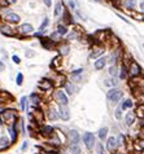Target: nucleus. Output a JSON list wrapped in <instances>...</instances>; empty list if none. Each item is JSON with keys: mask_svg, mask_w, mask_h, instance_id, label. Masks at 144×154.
<instances>
[{"mask_svg": "<svg viewBox=\"0 0 144 154\" xmlns=\"http://www.w3.org/2000/svg\"><path fill=\"white\" fill-rule=\"evenodd\" d=\"M20 119V115L17 113V110L14 109H11V108H7L4 112L0 114V122L3 123V125H13L16 121H18Z\"/></svg>", "mask_w": 144, "mask_h": 154, "instance_id": "nucleus-1", "label": "nucleus"}, {"mask_svg": "<svg viewBox=\"0 0 144 154\" xmlns=\"http://www.w3.org/2000/svg\"><path fill=\"white\" fill-rule=\"evenodd\" d=\"M107 98H108V102L111 105H117L124 100V92L117 87L116 88H109V91L107 93Z\"/></svg>", "mask_w": 144, "mask_h": 154, "instance_id": "nucleus-2", "label": "nucleus"}, {"mask_svg": "<svg viewBox=\"0 0 144 154\" xmlns=\"http://www.w3.org/2000/svg\"><path fill=\"white\" fill-rule=\"evenodd\" d=\"M52 98L55 102H57L58 105H62V106H67V104H69V97H67V95L65 93V91H62V89H56V91L53 92L52 95Z\"/></svg>", "mask_w": 144, "mask_h": 154, "instance_id": "nucleus-3", "label": "nucleus"}, {"mask_svg": "<svg viewBox=\"0 0 144 154\" xmlns=\"http://www.w3.org/2000/svg\"><path fill=\"white\" fill-rule=\"evenodd\" d=\"M129 70V78H136V76L143 75V69L136 61H131L127 66Z\"/></svg>", "mask_w": 144, "mask_h": 154, "instance_id": "nucleus-4", "label": "nucleus"}, {"mask_svg": "<svg viewBox=\"0 0 144 154\" xmlns=\"http://www.w3.org/2000/svg\"><path fill=\"white\" fill-rule=\"evenodd\" d=\"M34 34V27L31 23H22L21 26L17 29V35L18 38H23V36H29V35H33Z\"/></svg>", "mask_w": 144, "mask_h": 154, "instance_id": "nucleus-5", "label": "nucleus"}, {"mask_svg": "<svg viewBox=\"0 0 144 154\" xmlns=\"http://www.w3.org/2000/svg\"><path fill=\"white\" fill-rule=\"evenodd\" d=\"M83 144L86 145V148L88 149V150H92V149L95 148L96 145V139H95V135L91 134V132H86V134L83 135Z\"/></svg>", "mask_w": 144, "mask_h": 154, "instance_id": "nucleus-6", "label": "nucleus"}, {"mask_svg": "<svg viewBox=\"0 0 144 154\" xmlns=\"http://www.w3.org/2000/svg\"><path fill=\"white\" fill-rule=\"evenodd\" d=\"M121 56H122V51L120 48L113 49L112 53L107 57V63H109V65H117L118 61H121Z\"/></svg>", "mask_w": 144, "mask_h": 154, "instance_id": "nucleus-7", "label": "nucleus"}, {"mask_svg": "<svg viewBox=\"0 0 144 154\" xmlns=\"http://www.w3.org/2000/svg\"><path fill=\"white\" fill-rule=\"evenodd\" d=\"M0 32L5 36H16L17 35V30L12 27V25L7 22H0Z\"/></svg>", "mask_w": 144, "mask_h": 154, "instance_id": "nucleus-8", "label": "nucleus"}, {"mask_svg": "<svg viewBox=\"0 0 144 154\" xmlns=\"http://www.w3.org/2000/svg\"><path fill=\"white\" fill-rule=\"evenodd\" d=\"M33 115H34V122L38 126H43L44 122V113L40 108H36V106H33Z\"/></svg>", "mask_w": 144, "mask_h": 154, "instance_id": "nucleus-9", "label": "nucleus"}, {"mask_svg": "<svg viewBox=\"0 0 144 154\" xmlns=\"http://www.w3.org/2000/svg\"><path fill=\"white\" fill-rule=\"evenodd\" d=\"M55 132V128L49 125H43L39 127V130H38V134H39L42 137H45V139H49L51 136L53 135Z\"/></svg>", "mask_w": 144, "mask_h": 154, "instance_id": "nucleus-10", "label": "nucleus"}, {"mask_svg": "<svg viewBox=\"0 0 144 154\" xmlns=\"http://www.w3.org/2000/svg\"><path fill=\"white\" fill-rule=\"evenodd\" d=\"M105 53V47L104 45H101V44H94V47H92V51H91V53H90V58H99L101 57L103 54Z\"/></svg>", "mask_w": 144, "mask_h": 154, "instance_id": "nucleus-11", "label": "nucleus"}, {"mask_svg": "<svg viewBox=\"0 0 144 154\" xmlns=\"http://www.w3.org/2000/svg\"><path fill=\"white\" fill-rule=\"evenodd\" d=\"M105 149L109 153H116L118 150V143H117V137L111 136V137L107 139V143H105Z\"/></svg>", "mask_w": 144, "mask_h": 154, "instance_id": "nucleus-12", "label": "nucleus"}, {"mask_svg": "<svg viewBox=\"0 0 144 154\" xmlns=\"http://www.w3.org/2000/svg\"><path fill=\"white\" fill-rule=\"evenodd\" d=\"M66 137H67L69 144H73V145L79 144V141H80V135L77 130H69L66 134Z\"/></svg>", "mask_w": 144, "mask_h": 154, "instance_id": "nucleus-13", "label": "nucleus"}, {"mask_svg": "<svg viewBox=\"0 0 144 154\" xmlns=\"http://www.w3.org/2000/svg\"><path fill=\"white\" fill-rule=\"evenodd\" d=\"M55 87L53 85V82L49 78H44V79H42L39 83H38V88L40 89V91H43V92H48L51 91Z\"/></svg>", "mask_w": 144, "mask_h": 154, "instance_id": "nucleus-14", "label": "nucleus"}, {"mask_svg": "<svg viewBox=\"0 0 144 154\" xmlns=\"http://www.w3.org/2000/svg\"><path fill=\"white\" fill-rule=\"evenodd\" d=\"M3 21L7 22V23H9V25H17V23L21 22V17L17 13H14V12H11L9 14H7L5 17H4Z\"/></svg>", "mask_w": 144, "mask_h": 154, "instance_id": "nucleus-15", "label": "nucleus"}, {"mask_svg": "<svg viewBox=\"0 0 144 154\" xmlns=\"http://www.w3.org/2000/svg\"><path fill=\"white\" fill-rule=\"evenodd\" d=\"M57 113H58V118L62 119L64 122H67L70 119V112H69V109H67V106L58 105Z\"/></svg>", "mask_w": 144, "mask_h": 154, "instance_id": "nucleus-16", "label": "nucleus"}, {"mask_svg": "<svg viewBox=\"0 0 144 154\" xmlns=\"http://www.w3.org/2000/svg\"><path fill=\"white\" fill-rule=\"evenodd\" d=\"M57 51H58V54H60L61 57H64V56H67L70 52V45L67 44V42H60L57 44Z\"/></svg>", "mask_w": 144, "mask_h": 154, "instance_id": "nucleus-17", "label": "nucleus"}, {"mask_svg": "<svg viewBox=\"0 0 144 154\" xmlns=\"http://www.w3.org/2000/svg\"><path fill=\"white\" fill-rule=\"evenodd\" d=\"M61 20H62V23H65L66 26H67V25H75L74 17L71 16L69 9H64V12H62V16H61Z\"/></svg>", "mask_w": 144, "mask_h": 154, "instance_id": "nucleus-18", "label": "nucleus"}, {"mask_svg": "<svg viewBox=\"0 0 144 154\" xmlns=\"http://www.w3.org/2000/svg\"><path fill=\"white\" fill-rule=\"evenodd\" d=\"M39 40H40V45L43 47L44 49H52V48H56L57 47L56 43H53L49 39V36H42Z\"/></svg>", "mask_w": 144, "mask_h": 154, "instance_id": "nucleus-19", "label": "nucleus"}, {"mask_svg": "<svg viewBox=\"0 0 144 154\" xmlns=\"http://www.w3.org/2000/svg\"><path fill=\"white\" fill-rule=\"evenodd\" d=\"M135 122H136V114H135V112H131V110H129V113H126L125 115V123L127 127H131L135 125Z\"/></svg>", "mask_w": 144, "mask_h": 154, "instance_id": "nucleus-20", "label": "nucleus"}, {"mask_svg": "<svg viewBox=\"0 0 144 154\" xmlns=\"http://www.w3.org/2000/svg\"><path fill=\"white\" fill-rule=\"evenodd\" d=\"M29 98H30L33 106H36V108H39V106H42V104H43V98H42V96L36 92H33Z\"/></svg>", "mask_w": 144, "mask_h": 154, "instance_id": "nucleus-21", "label": "nucleus"}, {"mask_svg": "<svg viewBox=\"0 0 144 154\" xmlns=\"http://www.w3.org/2000/svg\"><path fill=\"white\" fill-rule=\"evenodd\" d=\"M127 78H129L127 65H125V63H121V65H120V69H118V79L126 80Z\"/></svg>", "mask_w": 144, "mask_h": 154, "instance_id": "nucleus-22", "label": "nucleus"}, {"mask_svg": "<svg viewBox=\"0 0 144 154\" xmlns=\"http://www.w3.org/2000/svg\"><path fill=\"white\" fill-rule=\"evenodd\" d=\"M47 144H49L51 146H60V145L62 144V143H61V139H60V135H58L57 132L55 131L53 135L48 139V143H47Z\"/></svg>", "mask_w": 144, "mask_h": 154, "instance_id": "nucleus-23", "label": "nucleus"}, {"mask_svg": "<svg viewBox=\"0 0 144 154\" xmlns=\"http://www.w3.org/2000/svg\"><path fill=\"white\" fill-rule=\"evenodd\" d=\"M105 66H107V57L101 56V57H99V58L95 60V62H94L95 70H103Z\"/></svg>", "mask_w": 144, "mask_h": 154, "instance_id": "nucleus-24", "label": "nucleus"}, {"mask_svg": "<svg viewBox=\"0 0 144 154\" xmlns=\"http://www.w3.org/2000/svg\"><path fill=\"white\" fill-rule=\"evenodd\" d=\"M136 5H138L136 0H124V2H122V7H124L125 9H127L129 12L135 11Z\"/></svg>", "mask_w": 144, "mask_h": 154, "instance_id": "nucleus-25", "label": "nucleus"}, {"mask_svg": "<svg viewBox=\"0 0 144 154\" xmlns=\"http://www.w3.org/2000/svg\"><path fill=\"white\" fill-rule=\"evenodd\" d=\"M7 131H8V134H9V136H11V143H12V144H14L16 141H17V139H18L20 132L17 131L13 126H8Z\"/></svg>", "mask_w": 144, "mask_h": 154, "instance_id": "nucleus-26", "label": "nucleus"}, {"mask_svg": "<svg viewBox=\"0 0 144 154\" xmlns=\"http://www.w3.org/2000/svg\"><path fill=\"white\" fill-rule=\"evenodd\" d=\"M118 79L117 76H111V78H107L104 80V85H107V87H109V88H116L117 85H118Z\"/></svg>", "mask_w": 144, "mask_h": 154, "instance_id": "nucleus-27", "label": "nucleus"}, {"mask_svg": "<svg viewBox=\"0 0 144 154\" xmlns=\"http://www.w3.org/2000/svg\"><path fill=\"white\" fill-rule=\"evenodd\" d=\"M62 12H64V3L62 2H60V0H58V2L55 4V9H53V16L56 17H60V16H62Z\"/></svg>", "mask_w": 144, "mask_h": 154, "instance_id": "nucleus-28", "label": "nucleus"}, {"mask_svg": "<svg viewBox=\"0 0 144 154\" xmlns=\"http://www.w3.org/2000/svg\"><path fill=\"white\" fill-rule=\"evenodd\" d=\"M11 145H12V143H11V140L8 139L7 136H2V137H0V152L9 149Z\"/></svg>", "mask_w": 144, "mask_h": 154, "instance_id": "nucleus-29", "label": "nucleus"}, {"mask_svg": "<svg viewBox=\"0 0 144 154\" xmlns=\"http://www.w3.org/2000/svg\"><path fill=\"white\" fill-rule=\"evenodd\" d=\"M56 31H57V34H58L60 36H66V35H67V32H69L70 30H69V27H67L65 23H62V22H61V23H58V25H57Z\"/></svg>", "mask_w": 144, "mask_h": 154, "instance_id": "nucleus-30", "label": "nucleus"}, {"mask_svg": "<svg viewBox=\"0 0 144 154\" xmlns=\"http://www.w3.org/2000/svg\"><path fill=\"white\" fill-rule=\"evenodd\" d=\"M47 117L49 121H57L58 119V113H57V110L53 108V106H48V109H47Z\"/></svg>", "mask_w": 144, "mask_h": 154, "instance_id": "nucleus-31", "label": "nucleus"}, {"mask_svg": "<svg viewBox=\"0 0 144 154\" xmlns=\"http://www.w3.org/2000/svg\"><path fill=\"white\" fill-rule=\"evenodd\" d=\"M120 108H121L122 110H131V109L134 108V101L131 100V98H126V100H122Z\"/></svg>", "mask_w": 144, "mask_h": 154, "instance_id": "nucleus-32", "label": "nucleus"}, {"mask_svg": "<svg viewBox=\"0 0 144 154\" xmlns=\"http://www.w3.org/2000/svg\"><path fill=\"white\" fill-rule=\"evenodd\" d=\"M64 91L66 95H73V93H75V87L73 82H69V80H66L65 84H64Z\"/></svg>", "mask_w": 144, "mask_h": 154, "instance_id": "nucleus-33", "label": "nucleus"}, {"mask_svg": "<svg viewBox=\"0 0 144 154\" xmlns=\"http://www.w3.org/2000/svg\"><path fill=\"white\" fill-rule=\"evenodd\" d=\"M108 127H101L99 131H97V137H99L101 141H104V140H107L108 139Z\"/></svg>", "mask_w": 144, "mask_h": 154, "instance_id": "nucleus-34", "label": "nucleus"}, {"mask_svg": "<svg viewBox=\"0 0 144 154\" xmlns=\"http://www.w3.org/2000/svg\"><path fill=\"white\" fill-rule=\"evenodd\" d=\"M79 36H80V34L77 31V30H71V31H69L67 32V35H66V42L75 40V39H78Z\"/></svg>", "mask_w": 144, "mask_h": 154, "instance_id": "nucleus-35", "label": "nucleus"}, {"mask_svg": "<svg viewBox=\"0 0 144 154\" xmlns=\"http://www.w3.org/2000/svg\"><path fill=\"white\" fill-rule=\"evenodd\" d=\"M27 101H29V98L26 96H22L20 98V102H18V106H20V109H21V112H25L27 108Z\"/></svg>", "mask_w": 144, "mask_h": 154, "instance_id": "nucleus-36", "label": "nucleus"}, {"mask_svg": "<svg viewBox=\"0 0 144 154\" xmlns=\"http://www.w3.org/2000/svg\"><path fill=\"white\" fill-rule=\"evenodd\" d=\"M118 67L117 65H111L109 66V69H108V74H109V76H117L118 78Z\"/></svg>", "mask_w": 144, "mask_h": 154, "instance_id": "nucleus-37", "label": "nucleus"}, {"mask_svg": "<svg viewBox=\"0 0 144 154\" xmlns=\"http://www.w3.org/2000/svg\"><path fill=\"white\" fill-rule=\"evenodd\" d=\"M67 150L70 152V154H80V148L79 145H73V144H69V146H67Z\"/></svg>", "mask_w": 144, "mask_h": 154, "instance_id": "nucleus-38", "label": "nucleus"}, {"mask_svg": "<svg viewBox=\"0 0 144 154\" xmlns=\"http://www.w3.org/2000/svg\"><path fill=\"white\" fill-rule=\"evenodd\" d=\"M61 38H62V36H60V35H58L56 30H55V31H53V32H52V34H51V35H49V39L52 40L53 43H56V44H58V43L61 42Z\"/></svg>", "mask_w": 144, "mask_h": 154, "instance_id": "nucleus-39", "label": "nucleus"}, {"mask_svg": "<svg viewBox=\"0 0 144 154\" xmlns=\"http://www.w3.org/2000/svg\"><path fill=\"white\" fill-rule=\"evenodd\" d=\"M135 114H136V118H144V105H138L136 110H135Z\"/></svg>", "mask_w": 144, "mask_h": 154, "instance_id": "nucleus-40", "label": "nucleus"}, {"mask_svg": "<svg viewBox=\"0 0 144 154\" xmlns=\"http://www.w3.org/2000/svg\"><path fill=\"white\" fill-rule=\"evenodd\" d=\"M117 143H118V148H120V146H125V145H126V137H125V135H122V134L118 135Z\"/></svg>", "mask_w": 144, "mask_h": 154, "instance_id": "nucleus-41", "label": "nucleus"}, {"mask_svg": "<svg viewBox=\"0 0 144 154\" xmlns=\"http://www.w3.org/2000/svg\"><path fill=\"white\" fill-rule=\"evenodd\" d=\"M48 25H49V18H44L43 22H42V25L39 26V31L44 34V31H45V29H47Z\"/></svg>", "mask_w": 144, "mask_h": 154, "instance_id": "nucleus-42", "label": "nucleus"}, {"mask_svg": "<svg viewBox=\"0 0 144 154\" xmlns=\"http://www.w3.org/2000/svg\"><path fill=\"white\" fill-rule=\"evenodd\" d=\"M135 98H136L138 102H139L140 105H144V89H143V91L139 92L138 95H135Z\"/></svg>", "mask_w": 144, "mask_h": 154, "instance_id": "nucleus-43", "label": "nucleus"}, {"mask_svg": "<svg viewBox=\"0 0 144 154\" xmlns=\"http://www.w3.org/2000/svg\"><path fill=\"white\" fill-rule=\"evenodd\" d=\"M122 112H124V110H122L120 106H118V108H116V110H114V118H116L117 121H121V118H122Z\"/></svg>", "mask_w": 144, "mask_h": 154, "instance_id": "nucleus-44", "label": "nucleus"}, {"mask_svg": "<svg viewBox=\"0 0 144 154\" xmlns=\"http://www.w3.org/2000/svg\"><path fill=\"white\" fill-rule=\"evenodd\" d=\"M23 83V75H22V72H18L16 76V84L17 85H22Z\"/></svg>", "mask_w": 144, "mask_h": 154, "instance_id": "nucleus-45", "label": "nucleus"}, {"mask_svg": "<svg viewBox=\"0 0 144 154\" xmlns=\"http://www.w3.org/2000/svg\"><path fill=\"white\" fill-rule=\"evenodd\" d=\"M20 134L21 135L26 134V130H25V123H23V118H20Z\"/></svg>", "mask_w": 144, "mask_h": 154, "instance_id": "nucleus-46", "label": "nucleus"}, {"mask_svg": "<svg viewBox=\"0 0 144 154\" xmlns=\"http://www.w3.org/2000/svg\"><path fill=\"white\" fill-rule=\"evenodd\" d=\"M67 9L69 11H77V5H75L74 0H69V2H67Z\"/></svg>", "mask_w": 144, "mask_h": 154, "instance_id": "nucleus-47", "label": "nucleus"}, {"mask_svg": "<svg viewBox=\"0 0 144 154\" xmlns=\"http://www.w3.org/2000/svg\"><path fill=\"white\" fill-rule=\"evenodd\" d=\"M83 67H79V69H75L71 71V76H78V75H82V72H83Z\"/></svg>", "mask_w": 144, "mask_h": 154, "instance_id": "nucleus-48", "label": "nucleus"}, {"mask_svg": "<svg viewBox=\"0 0 144 154\" xmlns=\"http://www.w3.org/2000/svg\"><path fill=\"white\" fill-rule=\"evenodd\" d=\"M95 146H96V152H97V154H101V153H104V145L101 144V143L96 144Z\"/></svg>", "mask_w": 144, "mask_h": 154, "instance_id": "nucleus-49", "label": "nucleus"}, {"mask_svg": "<svg viewBox=\"0 0 144 154\" xmlns=\"http://www.w3.org/2000/svg\"><path fill=\"white\" fill-rule=\"evenodd\" d=\"M12 61H13L16 65H20V63H21V58L17 56V54H13V56H12Z\"/></svg>", "mask_w": 144, "mask_h": 154, "instance_id": "nucleus-50", "label": "nucleus"}, {"mask_svg": "<svg viewBox=\"0 0 144 154\" xmlns=\"http://www.w3.org/2000/svg\"><path fill=\"white\" fill-rule=\"evenodd\" d=\"M25 54H26V57L27 58H30V57H34V56H35V52H34V51H30V49H27L26 51V52H25Z\"/></svg>", "mask_w": 144, "mask_h": 154, "instance_id": "nucleus-51", "label": "nucleus"}, {"mask_svg": "<svg viewBox=\"0 0 144 154\" xmlns=\"http://www.w3.org/2000/svg\"><path fill=\"white\" fill-rule=\"evenodd\" d=\"M27 146H29V143L27 141H23L22 145H21V152H25L27 149Z\"/></svg>", "mask_w": 144, "mask_h": 154, "instance_id": "nucleus-52", "label": "nucleus"}, {"mask_svg": "<svg viewBox=\"0 0 144 154\" xmlns=\"http://www.w3.org/2000/svg\"><path fill=\"white\" fill-rule=\"evenodd\" d=\"M42 2H43V4H44V5L47 7V8L52 7V0H42Z\"/></svg>", "mask_w": 144, "mask_h": 154, "instance_id": "nucleus-53", "label": "nucleus"}, {"mask_svg": "<svg viewBox=\"0 0 144 154\" xmlns=\"http://www.w3.org/2000/svg\"><path fill=\"white\" fill-rule=\"evenodd\" d=\"M139 12L144 13V0H142V2L139 3Z\"/></svg>", "mask_w": 144, "mask_h": 154, "instance_id": "nucleus-54", "label": "nucleus"}, {"mask_svg": "<svg viewBox=\"0 0 144 154\" xmlns=\"http://www.w3.org/2000/svg\"><path fill=\"white\" fill-rule=\"evenodd\" d=\"M4 70H5V63H4V62H3V60L0 58V72L4 71Z\"/></svg>", "mask_w": 144, "mask_h": 154, "instance_id": "nucleus-55", "label": "nucleus"}, {"mask_svg": "<svg viewBox=\"0 0 144 154\" xmlns=\"http://www.w3.org/2000/svg\"><path fill=\"white\" fill-rule=\"evenodd\" d=\"M138 125H139V127H144V118H139V121H138Z\"/></svg>", "mask_w": 144, "mask_h": 154, "instance_id": "nucleus-56", "label": "nucleus"}, {"mask_svg": "<svg viewBox=\"0 0 144 154\" xmlns=\"http://www.w3.org/2000/svg\"><path fill=\"white\" fill-rule=\"evenodd\" d=\"M7 108H5V105H3V104H0V114H2L4 110H5Z\"/></svg>", "mask_w": 144, "mask_h": 154, "instance_id": "nucleus-57", "label": "nucleus"}, {"mask_svg": "<svg viewBox=\"0 0 144 154\" xmlns=\"http://www.w3.org/2000/svg\"><path fill=\"white\" fill-rule=\"evenodd\" d=\"M7 2H8V4H9V5H13V4L17 3V0H7Z\"/></svg>", "mask_w": 144, "mask_h": 154, "instance_id": "nucleus-58", "label": "nucleus"}, {"mask_svg": "<svg viewBox=\"0 0 144 154\" xmlns=\"http://www.w3.org/2000/svg\"><path fill=\"white\" fill-rule=\"evenodd\" d=\"M2 21H3V17H2V16H0V22H2Z\"/></svg>", "mask_w": 144, "mask_h": 154, "instance_id": "nucleus-59", "label": "nucleus"}, {"mask_svg": "<svg viewBox=\"0 0 144 154\" xmlns=\"http://www.w3.org/2000/svg\"><path fill=\"white\" fill-rule=\"evenodd\" d=\"M94 2H100V0H94Z\"/></svg>", "mask_w": 144, "mask_h": 154, "instance_id": "nucleus-60", "label": "nucleus"}, {"mask_svg": "<svg viewBox=\"0 0 144 154\" xmlns=\"http://www.w3.org/2000/svg\"><path fill=\"white\" fill-rule=\"evenodd\" d=\"M101 154H104V153H101Z\"/></svg>", "mask_w": 144, "mask_h": 154, "instance_id": "nucleus-61", "label": "nucleus"}]
</instances>
